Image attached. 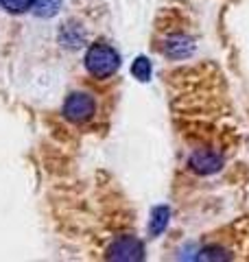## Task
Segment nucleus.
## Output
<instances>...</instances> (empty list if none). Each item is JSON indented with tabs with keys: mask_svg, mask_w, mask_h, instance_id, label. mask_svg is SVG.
<instances>
[{
	"mask_svg": "<svg viewBox=\"0 0 249 262\" xmlns=\"http://www.w3.org/2000/svg\"><path fill=\"white\" fill-rule=\"evenodd\" d=\"M199 258L201 260H225L227 256H223V249H219V247H205Z\"/></svg>",
	"mask_w": 249,
	"mask_h": 262,
	"instance_id": "9d476101",
	"label": "nucleus"
},
{
	"mask_svg": "<svg viewBox=\"0 0 249 262\" xmlns=\"http://www.w3.org/2000/svg\"><path fill=\"white\" fill-rule=\"evenodd\" d=\"M131 72H134V77L138 81H149L151 79V61L147 57H138L134 66H131Z\"/></svg>",
	"mask_w": 249,
	"mask_h": 262,
	"instance_id": "1a4fd4ad",
	"label": "nucleus"
},
{
	"mask_svg": "<svg viewBox=\"0 0 249 262\" xmlns=\"http://www.w3.org/2000/svg\"><path fill=\"white\" fill-rule=\"evenodd\" d=\"M35 0H0V7L9 13H27L29 9H33Z\"/></svg>",
	"mask_w": 249,
	"mask_h": 262,
	"instance_id": "6e6552de",
	"label": "nucleus"
},
{
	"mask_svg": "<svg viewBox=\"0 0 249 262\" xmlns=\"http://www.w3.org/2000/svg\"><path fill=\"white\" fill-rule=\"evenodd\" d=\"M107 260H142L144 258V247L142 243L134 236H120V238H116L110 249L105 253Z\"/></svg>",
	"mask_w": 249,
	"mask_h": 262,
	"instance_id": "7ed1b4c3",
	"label": "nucleus"
},
{
	"mask_svg": "<svg viewBox=\"0 0 249 262\" xmlns=\"http://www.w3.org/2000/svg\"><path fill=\"white\" fill-rule=\"evenodd\" d=\"M193 51H195L193 42H190L188 37H184V35L171 37L169 42H166V46H164V53L169 55V57H173V59H181V57H188Z\"/></svg>",
	"mask_w": 249,
	"mask_h": 262,
	"instance_id": "39448f33",
	"label": "nucleus"
},
{
	"mask_svg": "<svg viewBox=\"0 0 249 262\" xmlns=\"http://www.w3.org/2000/svg\"><path fill=\"white\" fill-rule=\"evenodd\" d=\"M61 7V0H35V5H33V11L39 18H51L59 11Z\"/></svg>",
	"mask_w": 249,
	"mask_h": 262,
	"instance_id": "0eeeda50",
	"label": "nucleus"
},
{
	"mask_svg": "<svg viewBox=\"0 0 249 262\" xmlns=\"http://www.w3.org/2000/svg\"><path fill=\"white\" fill-rule=\"evenodd\" d=\"M120 66V57L107 44H92L86 53V68L96 79L112 77Z\"/></svg>",
	"mask_w": 249,
	"mask_h": 262,
	"instance_id": "f257e3e1",
	"label": "nucleus"
},
{
	"mask_svg": "<svg viewBox=\"0 0 249 262\" xmlns=\"http://www.w3.org/2000/svg\"><path fill=\"white\" fill-rule=\"evenodd\" d=\"M169 216H171V210L166 206L155 208L153 214H151V223H149V234H151V236H160L166 229V225H169Z\"/></svg>",
	"mask_w": 249,
	"mask_h": 262,
	"instance_id": "423d86ee",
	"label": "nucleus"
},
{
	"mask_svg": "<svg viewBox=\"0 0 249 262\" xmlns=\"http://www.w3.org/2000/svg\"><path fill=\"white\" fill-rule=\"evenodd\" d=\"M94 98L86 92H72L64 103V116L70 122H86L94 116Z\"/></svg>",
	"mask_w": 249,
	"mask_h": 262,
	"instance_id": "f03ea898",
	"label": "nucleus"
},
{
	"mask_svg": "<svg viewBox=\"0 0 249 262\" xmlns=\"http://www.w3.org/2000/svg\"><path fill=\"white\" fill-rule=\"evenodd\" d=\"M223 166V158L217 151H210V149H199L190 155V168L199 175H212L221 170Z\"/></svg>",
	"mask_w": 249,
	"mask_h": 262,
	"instance_id": "20e7f679",
	"label": "nucleus"
}]
</instances>
